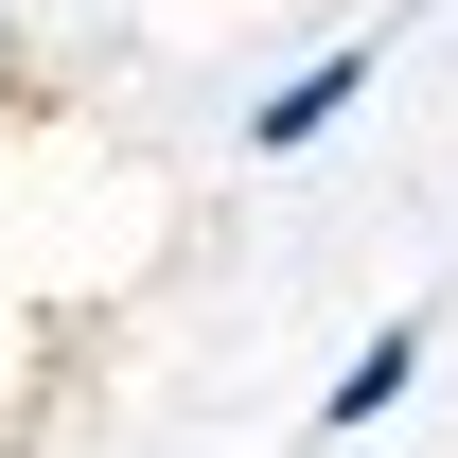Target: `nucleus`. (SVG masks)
I'll return each instance as SVG.
<instances>
[{"label": "nucleus", "mask_w": 458, "mask_h": 458, "mask_svg": "<svg viewBox=\"0 0 458 458\" xmlns=\"http://www.w3.org/2000/svg\"><path fill=\"white\" fill-rule=\"evenodd\" d=\"M423 352H441V318H423V300H405V318H370V335L335 352V388H318V441H370V423L423 388Z\"/></svg>", "instance_id": "nucleus-1"}, {"label": "nucleus", "mask_w": 458, "mask_h": 458, "mask_svg": "<svg viewBox=\"0 0 458 458\" xmlns=\"http://www.w3.org/2000/svg\"><path fill=\"white\" fill-rule=\"evenodd\" d=\"M370 36H352V54H318V71H283V89H265V106H247V159H318V141H335L352 106H370Z\"/></svg>", "instance_id": "nucleus-2"}, {"label": "nucleus", "mask_w": 458, "mask_h": 458, "mask_svg": "<svg viewBox=\"0 0 458 458\" xmlns=\"http://www.w3.org/2000/svg\"><path fill=\"white\" fill-rule=\"evenodd\" d=\"M0 106H18V18H0Z\"/></svg>", "instance_id": "nucleus-3"}]
</instances>
